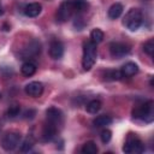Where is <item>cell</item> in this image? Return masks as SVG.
<instances>
[{"label": "cell", "mask_w": 154, "mask_h": 154, "mask_svg": "<svg viewBox=\"0 0 154 154\" xmlns=\"http://www.w3.org/2000/svg\"><path fill=\"white\" fill-rule=\"evenodd\" d=\"M57 134H58V128L46 122V124L42 128V135H41L42 136V140L45 142H49V141H52V140L55 138Z\"/></svg>", "instance_id": "obj_11"}, {"label": "cell", "mask_w": 154, "mask_h": 154, "mask_svg": "<svg viewBox=\"0 0 154 154\" xmlns=\"http://www.w3.org/2000/svg\"><path fill=\"white\" fill-rule=\"evenodd\" d=\"M102 40H103V31L99 28L93 29L91 32H90V41H93L94 43L97 45V43L102 42Z\"/></svg>", "instance_id": "obj_21"}, {"label": "cell", "mask_w": 154, "mask_h": 154, "mask_svg": "<svg viewBox=\"0 0 154 154\" xmlns=\"http://www.w3.org/2000/svg\"><path fill=\"white\" fill-rule=\"evenodd\" d=\"M108 48H109V54L116 59H120L130 53V47L123 42H111Z\"/></svg>", "instance_id": "obj_8"}, {"label": "cell", "mask_w": 154, "mask_h": 154, "mask_svg": "<svg viewBox=\"0 0 154 154\" xmlns=\"http://www.w3.org/2000/svg\"><path fill=\"white\" fill-rule=\"evenodd\" d=\"M19 113H20V106L19 105H12V106H10L8 107V109H7V117L8 118H11V119H13V118H16V117H18L19 116Z\"/></svg>", "instance_id": "obj_23"}, {"label": "cell", "mask_w": 154, "mask_h": 154, "mask_svg": "<svg viewBox=\"0 0 154 154\" xmlns=\"http://www.w3.org/2000/svg\"><path fill=\"white\" fill-rule=\"evenodd\" d=\"M24 91L31 97H38L43 93V84L38 81H32L24 87Z\"/></svg>", "instance_id": "obj_9"}, {"label": "cell", "mask_w": 154, "mask_h": 154, "mask_svg": "<svg viewBox=\"0 0 154 154\" xmlns=\"http://www.w3.org/2000/svg\"><path fill=\"white\" fill-rule=\"evenodd\" d=\"M97 58V47L93 41H88L83 46V58H82V67L84 71H89Z\"/></svg>", "instance_id": "obj_1"}, {"label": "cell", "mask_w": 154, "mask_h": 154, "mask_svg": "<svg viewBox=\"0 0 154 154\" xmlns=\"http://www.w3.org/2000/svg\"><path fill=\"white\" fill-rule=\"evenodd\" d=\"M72 1H73L76 14H81V13L85 12L89 7V2L87 0H72Z\"/></svg>", "instance_id": "obj_19"}, {"label": "cell", "mask_w": 154, "mask_h": 154, "mask_svg": "<svg viewBox=\"0 0 154 154\" xmlns=\"http://www.w3.org/2000/svg\"><path fill=\"white\" fill-rule=\"evenodd\" d=\"M82 153L83 154H96L97 153V146H96V143L95 142H93V141H87L84 144H83V147H82Z\"/></svg>", "instance_id": "obj_20"}, {"label": "cell", "mask_w": 154, "mask_h": 154, "mask_svg": "<svg viewBox=\"0 0 154 154\" xmlns=\"http://www.w3.org/2000/svg\"><path fill=\"white\" fill-rule=\"evenodd\" d=\"M142 19H143V17L138 8H130L123 18V24L130 31H136L141 26Z\"/></svg>", "instance_id": "obj_3"}, {"label": "cell", "mask_w": 154, "mask_h": 154, "mask_svg": "<svg viewBox=\"0 0 154 154\" xmlns=\"http://www.w3.org/2000/svg\"><path fill=\"white\" fill-rule=\"evenodd\" d=\"M35 114H36V112L34 109H26L24 112V118L25 119H32L35 117Z\"/></svg>", "instance_id": "obj_27"}, {"label": "cell", "mask_w": 154, "mask_h": 154, "mask_svg": "<svg viewBox=\"0 0 154 154\" xmlns=\"http://www.w3.org/2000/svg\"><path fill=\"white\" fill-rule=\"evenodd\" d=\"M122 78H123L122 72L118 70H107L105 72V79L107 81H119Z\"/></svg>", "instance_id": "obj_22"}, {"label": "cell", "mask_w": 154, "mask_h": 154, "mask_svg": "<svg viewBox=\"0 0 154 154\" xmlns=\"http://www.w3.org/2000/svg\"><path fill=\"white\" fill-rule=\"evenodd\" d=\"M143 51H144L149 57H153V52H154V40H153V38H149L147 42H144V45H143Z\"/></svg>", "instance_id": "obj_25"}, {"label": "cell", "mask_w": 154, "mask_h": 154, "mask_svg": "<svg viewBox=\"0 0 154 154\" xmlns=\"http://www.w3.org/2000/svg\"><path fill=\"white\" fill-rule=\"evenodd\" d=\"M46 119H47V123H49L59 129L64 123V113L58 107L52 106L46 111Z\"/></svg>", "instance_id": "obj_7"}, {"label": "cell", "mask_w": 154, "mask_h": 154, "mask_svg": "<svg viewBox=\"0 0 154 154\" xmlns=\"http://www.w3.org/2000/svg\"><path fill=\"white\" fill-rule=\"evenodd\" d=\"M73 14H76L75 11V6H73V1L72 0H66L64 2L60 4L58 11H57V20L63 23L69 20Z\"/></svg>", "instance_id": "obj_6"}, {"label": "cell", "mask_w": 154, "mask_h": 154, "mask_svg": "<svg viewBox=\"0 0 154 154\" xmlns=\"http://www.w3.org/2000/svg\"><path fill=\"white\" fill-rule=\"evenodd\" d=\"M32 147H34V140H32L31 137H28V138H25V140L22 142V144H20V150H22V152H29V150L32 149Z\"/></svg>", "instance_id": "obj_24"}, {"label": "cell", "mask_w": 154, "mask_h": 154, "mask_svg": "<svg viewBox=\"0 0 154 154\" xmlns=\"http://www.w3.org/2000/svg\"><path fill=\"white\" fill-rule=\"evenodd\" d=\"M40 51H41V45H40V42H37V41H31V42L29 43V46H28L26 48H24L23 55H24L25 58H28V57H35V55H37V54L40 53Z\"/></svg>", "instance_id": "obj_14"}, {"label": "cell", "mask_w": 154, "mask_h": 154, "mask_svg": "<svg viewBox=\"0 0 154 154\" xmlns=\"http://www.w3.org/2000/svg\"><path fill=\"white\" fill-rule=\"evenodd\" d=\"M41 11H42V6L38 2H30L24 7V14L26 17H36L41 13Z\"/></svg>", "instance_id": "obj_12"}, {"label": "cell", "mask_w": 154, "mask_h": 154, "mask_svg": "<svg viewBox=\"0 0 154 154\" xmlns=\"http://www.w3.org/2000/svg\"><path fill=\"white\" fill-rule=\"evenodd\" d=\"M120 72H122L123 77H131V76H134L138 72V66H137V64H135L132 61H129V63H126L122 66Z\"/></svg>", "instance_id": "obj_13"}, {"label": "cell", "mask_w": 154, "mask_h": 154, "mask_svg": "<svg viewBox=\"0 0 154 154\" xmlns=\"http://www.w3.org/2000/svg\"><path fill=\"white\" fill-rule=\"evenodd\" d=\"M123 10H124V8H123V5H122V4L114 2V4L111 5V7L108 8L107 14H108V17H109L111 19H117V18H119V17L122 16Z\"/></svg>", "instance_id": "obj_15"}, {"label": "cell", "mask_w": 154, "mask_h": 154, "mask_svg": "<svg viewBox=\"0 0 154 154\" xmlns=\"http://www.w3.org/2000/svg\"><path fill=\"white\" fill-rule=\"evenodd\" d=\"M4 13V11H2V7H1V5H0V16Z\"/></svg>", "instance_id": "obj_28"}, {"label": "cell", "mask_w": 154, "mask_h": 154, "mask_svg": "<svg viewBox=\"0 0 154 154\" xmlns=\"http://www.w3.org/2000/svg\"><path fill=\"white\" fill-rule=\"evenodd\" d=\"M49 55L54 60H59L64 55V46L59 40H53L49 45Z\"/></svg>", "instance_id": "obj_10"}, {"label": "cell", "mask_w": 154, "mask_h": 154, "mask_svg": "<svg viewBox=\"0 0 154 154\" xmlns=\"http://www.w3.org/2000/svg\"><path fill=\"white\" fill-rule=\"evenodd\" d=\"M100 137H101V141L103 143H108L111 141V138H112V131L108 130V129H103L101 131V134H100Z\"/></svg>", "instance_id": "obj_26"}, {"label": "cell", "mask_w": 154, "mask_h": 154, "mask_svg": "<svg viewBox=\"0 0 154 154\" xmlns=\"http://www.w3.org/2000/svg\"><path fill=\"white\" fill-rule=\"evenodd\" d=\"M144 150V144L143 142L134 134H129L126 141H125V144L123 146V152L124 153H128V154H138V153H142Z\"/></svg>", "instance_id": "obj_4"}, {"label": "cell", "mask_w": 154, "mask_h": 154, "mask_svg": "<svg viewBox=\"0 0 154 154\" xmlns=\"http://www.w3.org/2000/svg\"><path fill=\"white\" fill-rule=\"evenodd\" d=\"M112 123V118L109 116H106V114H102V116H97L94 120H93V124L94 126L96 128H105L107 125H109Z\"/></svg>", "instance_id": "obj_17"}, {"label": "cell", "mask_w": 154, "mask_h": 154, "mask_svg": "<svg viewBox=\"0 0 154 154\" xmlns=\"http://www.w3.org/2000/svg\"><path fill=\"white\" fill-rule=\"evenodd\" d=\"M101 106H102V103H101V101L100 100H96V99H94V100H90L88 103H87V106H85V109H87V112L88 113H91V114H96L100 109H101Z\"/></svg>", "instance_id": "obj_18"}, {"label": "cell", "mask_w": 154, "mask_h": 154, "mask_svg": "<svg viewBox=\"0 0 154 154\" xmlns=\"http://www.w3.org/2000/svg\"><path fill=\"white\" fill-rule=\"evenodd\" d=\"M20 72H22L25 77L32 76V75L36 72V64L32 63V61H30V60L23 63V65H22V67H20Z\"/></svg>", "instance_id": "obj_16"}, {"label": "cell", "mask_w": 154, "mask_h": 154, "mask_svg": "<svg viewBox=\"0 0 154 154\" xmlns=\"http://www.w3.org/2000/svg\"><path fill=\"white\" fill-rule=\"evenodd\" d=\"M20 140H22V135L18 131H8L4 135L1 140V147L6 152L14 150L20 144Z\"/></svg>", "instance_id": "obj_5"}, {"label": "cell", "mask_w": 154, "mask_h": 154, "mask_svg": "<svg viewBox=\"0 0 154 154\" xmlns=\"http://www.w3.org/2000/svg\"><path fill=\"white\" fill-rule=\"evenodd\" d=\"M153 101H147L142 105L136 106L132 109V118L146 122V123H150L153 122L154 118V109H153Z\"/></svg>", "instance_id": "obj_2"}]
</instances>
